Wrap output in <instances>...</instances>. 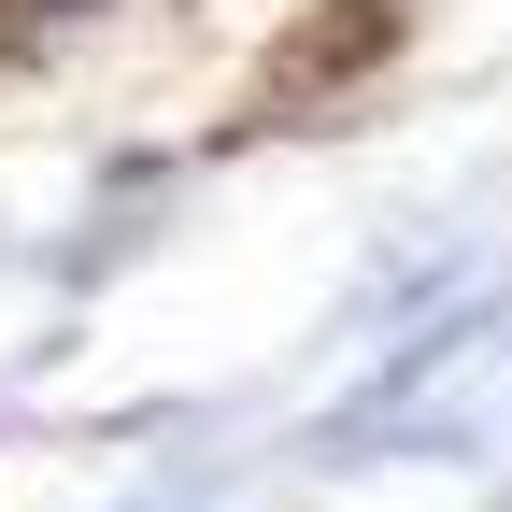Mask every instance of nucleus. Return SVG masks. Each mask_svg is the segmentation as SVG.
Returning a JSON list of instances; mask_svg holds the SVG:
<instances>
[{
  "label": "nucleus",
  "instance_id": "obj_1",
  "mask_svg": "<svg viewBox=\"0 0 512 512\" xmlns=\"http://www.w3.org/2000/svg\"><path fill=\"white\" fill-rule=\"evenodd\" d=\"M384 43H399V0H342V15H328V29H313V43L285 57V72H271V86H285V100H313V86H342V72H356V57H384Z\"/></svg>",
  "mask_w": 512,
  "mask_h": 512
},
{
  "label": "nucleus",
  "instance_id": "obj_2",
  "mask_svg": "<svg viewBox=\"0 0 512 512\" xmlns=\"http://www.w3.org/2000/svg\"><path fill=\"white\" fill-rule=\"evenodd\" d=\"M72 15H100V0H0V43H29V29H72Z\"/></svg>",
  "mask_w": 512,
  "mask_h": 512
}]
</instances>
